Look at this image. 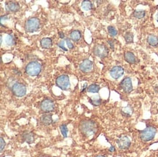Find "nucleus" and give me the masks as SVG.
I'll use <instances>...</instances> for the list:
<instances>
[{
    "instance_id": "nucleus-35",
    "label": "nucleus",
    "mask_w": 158,
    "mask_h": 157,
    "mask_svg": "<svg viewBox=\"0 0 158 157\" xmlns=\"http://www.w3.org/2000/svg\"><path fill=\"white\" fill-rule=\"evenodd\" d=\"M155 90L157 92V93H158V85L156 86V87H155Z\"/></svg>"
},
{
    "instance_id": "nucleus-28",
    "label": "nucleus",
    "mask_w": 158,
    "mask_h": 157,
    "mask_svg": "<svg viewBox=\"0 0 158 157\" xmlns=\"http://www.w3.org/2000/svg\"><path fill=\"white\" fill-rule=\"evenodd\" d=\"M90 103H91L93 106H99V105H100V103H101V100H100V99H98V100H90Z\"/></svg>"
},
{
    "instance_id": "nucleus-38",
    "label": "nucleus",
    "mask_w": 158,
    "mask_h": 157,
    "mask_svg": "<svg viewBox=\"0 0 158 157\" xmlns=\"http://www.w3.org/2000/svg\"><path fill=\"white\" fill-rule=\"evenodd\" d=\"M157 21L158 22V13H157Z\"/></svg>"
},
{
    "instance_id": "nucleus-33",
    "label": "nucleus",
    "mask_w": 158,
    "mask_h": 157,
    "mask_svg": "<svg viewBox=\"0 0 158 157\" xmlns=\"http://www.w3.org/2000/svg\"><path fill=\"white\" fill-rule=\"evenodd\" d=\"M8 18V15H2V16H1V22H2V21H3V19H4V21H5V20H7Z\"/></svg>"
},
{
    "instance_id": "nucleus-26",
    "label": "nucleus",
    "mask_w": 158,
    "mask_h": 157,
    "mask_svg": "<svg viewBox=\"0 0 158 157\" xmlns=\"http://www.w3.org/2000/svg\"><path fill=\"white\" fill-rule=\"evenodd\" d=\"M60 130H61V134L64 136V138H67V134H68V128H67V126L66 124H61L60 126Z\"/></svg>"
},
{
    "instance_id": "nucleus-22",
    "label": "nucleus",
    "mask_w": 158,
    "mask_h": 157,
    "mask_svg": "<svg viewBox=\"0 0 158 157\" xmlns=\"http://www.w3.org/2000/svg\"><path fill=\"white\" fill-rule=\"evenodd\" d=\"M93 3H92L90 1H87V0H85V1H83L82 2V8L84 10H90L93 8Z\"/></svg>"
},
{
    "instance_id": "nucleus-31",
    "label": "nucleus",
    "mask_w": 158,
    "mask_h": 157,
    "mask_svg": "<svg viewBox=\"0 0 158 157\" xmlns=\"http://www.w3.org/2000/svg\"><path fill=\"white\" fill-rule=\"evenodd\" d=\"M107 41H108V43H109V46H110V47H111V49H112V50H114V43H113V41H112V40L109 39Z\"/></svg>"
},
{
    "instance_id": "nucleus-12",
    "label": "nucleus",
    "mask_w": 158,
    "mask_h": 157,
    "mask_svg": "<svg viewBox=\"0 0 158 157\" xmlns=\"http://www.w3.org/2000/svg\"><path fill=\"white\" fill-rule=\"evenodd\" d=\"M93 63L91 60H88V59H85L83 60L81 63L80 64V69L82 72L85 73H87L93 70Z\"/></svg>"
},
{
    "instance_id": "nucleus-5",
    "label": "nucleus",
    "mask_w": 158,
    "mask_h": 157,
    "mask_svg": "<svg viewBox=\"0 0 158 157\" xmlns=\"http://www.w3.org/2000/svg\"><path fill=\"white\" fill-rule=\"evenodd\" d=\"M55 84L62 90H68L70 88V80L68 75L62 74L58 76L55 81Z\"/></svg>"
},
{
    "instance_id": "nucleus-6",
    "label": "nucleus",
    "mask_w": 158,
    "mask_h": 157,
    "mask_svg": "<svg viewBox=\"0 0 158 157\" xmlns=\"http://www.w3.org/2000/svg\"><path fill=\"white\" fill-rule=\"evenodd\" d=\"M40 109L44 113H50L55 109L53 101L49 98H45L40 103Z\"/></svg>"
},
{
    "instance_id": "nucleus-1",
    "label": "nucleus",
    "mask_w": 158,
    "mask_h": 157,
    "mask_svg": "<svg viewBox=\"0 0 158 157\" xmlns=\"http://www.w3.org/2000/svg\"><path fill=\"white\" fill-rule=\"evenodd\" d=\"M80 130L85 136H91L97 131V125L92 120H83L80 124Z\"/></svg>"
},
{
    "instance_id": "nucleus-27",
    "label": "nucleus",
    "mask_w": 158,
    "mask_h": 157,
    "mask_svg": "<svg viewBox=\"0 0 158 157\" xmlns=\"http://www.w3.org/2000/svg\"><path fill=\"white\" fill-rule=\"evenodd\" d=\"M65 41L64 40H61V41H60L58 43V46L60 47L61 49H62L63 50H64V51H67L68 50V49L66 48L65 46H64V44H65Z\"/></svg>"
},
{
    "instance_id": "nucleus-21",
    "label": "nucleus",
    "mask_w": 158,
    "mask_h": 157,
    "mask_svg": "<svg viewBox=\"0 0 158 157\" xmlns=\"http://www.w3.org/2000/svg\"><path fill=\"white\" fill-rule=\"evenodd\" d=\"M15 41H16L15 37L12 34H8L5 38V42L8 46L14 45L15 44Z\"/></svg>"
},
{
    "instance_id": "nucleus-7",
    "label": "nucleus",
    "mask_w": 158,
    "mask_h": 157,
    "mask_svg": "<svg viewBox=\"0 0 158 157\" xmlns=\"http://www.w3.org/2000/svg\"><path fill=\"white\" fill-rule=\"evenodd\" d=\"M93 53L97 57H100V58H104V57H107L109 54V50L104 44H96L94 47H93Z\"/></svg>"
},
{
    "instance_id": "nucleus-9",
    "label": "nucleus",
    "mask_w": 158,
    "mask_h": 157,
    "mask_svg": "<svg viewBox=\"0 0 158 157\" xmlns=\"http://www.w3.org/2000/svg\"><path fill=\"white\" fill-rule=\"evenodd\" d=\"M120 87L123 89V91L125 93H130L133 90V84H132V80L130 77L124 78L120 82Z\"/></svg>"
},
{
    "instance_id": "nucleus-15",
    "label": "nucleus",
    "mask_w": 158,
    "mask_h": 157,
    "mask_svg": "<svg viewBox=\"0 0 158 157\" xmlns=\"http://www.w3.org/2000/svg\"><path fill=\"white\" fill-rule=\"evenodd\" d=\"M40 45L44 49H49L53 46V40L49 37L42 38L40 41Z\"/></svg>"
},
{
    "instance_id": "nucleus-19",
    "label": "nucleus",
    "mask_w": 158,
    "mask_h": 157,
    "mask_svg": "<svg viewBox=\"0 0 158 157\" xmlns=\"http://www.w3.org/2000/svg\"><path fill=\"white\" fill-rule=\"evenodd\" d=\"M147 42L152 47H157L158 45V37L155 35H149L147 37Z\"/></svg>"
},
{
    "instance_id": "nucleus-2",
    "label": "nucleus",
    "mask_w": 158,
    "mask_h": 157,
    "mask_svg": "<svg viewBox=\"0 0 158 157\" xmlns=\"http://www.w3.org/2000/svg\"><path fill=\"white\" fill-rule=\"evenodd\" d=\"M42 71V65L37 61H31L26 65L25 71L28 76H36L40 73Z\"/></svg>"
},
{
    "instance_id": "nucleus-3",
    "label": "nucleus",
    "mask_w": 158,
    "mask_h": 157,
    "mask_svg": "<svg viewBox=\"0 0 158 157\" xmlns=\"http://www.w3.org/2000/svg\"><path fill=\"white\" fill-rule=\"evenodd\" d=\"M157 133V129L155 127L148 126L146 129L140 132V138L143 142H149L154 139Z\"/></svg>"
},
{
    "instance_id": "nucleus-4",
    "label": "nucleus",
    "mask_w": 158,
    "mask_h": 157,
    "mask_svg": "<svg viewBox=\"0 0 158 157\" xmlns=\"http://www.w3.org/2000/svg\"><path fill=\"white\" fill-rule=\"evenodd\" d=\"M40 28V20L35 17L28 18L26 20L24 25V28L26 31L28 33H33L38 31L39 28Z\"/></svg>"
},
{
    "instance_id": "nucleus-23",
    "label": "nucleus",
    "mask_w": 158,
    "mask_h": 157,
    "mask_svg": "<svg viewBox=\"0 0 158 157\" xmlns=\"http://www.w3.org/2000/svg\"><path fill=\"white\" fill-rule=\"evenodd\" d=\"M100 89V87H99V85H98V84H91V85L89 86V87L87 88V92H89V93H98Z\"/></svg>"
},
{
    "instance_id": "nucleus-16",
    "label": "nucleus",
    "mask_w": 158,
    "mask_h": 157,
    "mask_svg": "<svg viewBox=\"0 0 158 157\" xmlns=\"http://www.w3.org/2000/svg\"><path fill=\"white\" fill-rule=\"evenodd\" d=\"M22 138L27 143L31 144V142H33L34 141V135L33 132H25L23 133Z\"/></svg>"
},
{
    "instance_id": "nucleus-10",
    "label": "nucleus",
    "mask_w": 158,
    "mask_h": 157,
    "mask_svg": "<svg viewBox=\"0 0 158 157\" xmlns=\"http://www.w3.org/2000/svg\"><path fill=\"white\" fill-rule=\"evenodd\" d=\"M109 73L113 79H114V80H118V79H120L123 76V73H124V69H123V68L122 66H116L112 68Z\"/></svg>"
},
{
    "instance_id": "nucleus-20",
    "label": "nucleus",
    "mask_w": 158,
    "mask_h": 157,
    "mask_svg": "<svg viewBox=\"0 0 158 157\" xmlns=\"http://www.w3.org/2000/svg\"><path fill=\"white\" fill-rule=\"evenodd\" d=\"M133 15L137 19H142L146 15V11L141 10H136L133 12Z\"/></svg>"
},
{
    "instance_id": "nucleus-24",
    "label": "nucleus",
    "mask_w": 158,
    "mask_h": 157,
    "mask_svg": "<svg viewBox=\"0 0 158 157\" xmlns=\"http://www.w3.org/2000/svg\"><path fill=\"white\" fill-rule=\"evenodd\" d=\"M125 40V42L127 44H130V43L133 42V38H134V36L133 34L131 32H126L124 36Z\"/></svg>"
},
{
    "instance_id": "nucleus-13",
    "label": "nucleus",
    "mask_w": 158,
    "mask_h": 157,
    "mask_svg": "<svg viewBox=\"0 0 158 157\" xmlns=\"http://www.w3.org/2000/svg\"><path fill=\"white\" fill-rule=\"evenodd\" d=\"M5 9L10 12H16L20 10V5L17 2H8L5 3Z\"/></svg>"
},
{
    "instance_id": "nucleus-14",
    "label": "nucleus",
    "mask_w": 158,
    "mask_h": 157,
    "mask_svg": "<svg viewBox=\"0 0 158 157\" xmlns=\"http://www.w3.org/2000/svg\"><path fill=\"white\" fill-rule=\"evenodd\" d=\"M40 122L43 125H50L53 122V119L50 113H44L40 117Z\"/></svg>"
},
{
    "instance_id": "nucleus-32",
    "label": "nucleus",
    "mask_w": 158,
    "mask_h": 157,
    "mask_svg": "<svg viewBox=\"0 0 158 157\" xmlns=\"http://www.w3.org/2000/svg\"><path fill=\"white\" fill-rule=\"evenodd\" d=\"M58 35H59V37L63 40V39L65 38V35H64V33L62 32V31H59L58 32Z\"/></svg>"
},
{
    "instance_id": "nucleus-37",
    "label": "nucleus",
    "mask_w": 158,
    "mask_h": 157,
    "mask_svg": "<svg viewBox=\"0 0 158 157\" xmlns=\"http://www.w3.org/2000/svg\"><path fill=\"white\" fill-rule=\"evenodd\" d=\"M2 44V37H1V45Z\"/></svg>"
},
{
    "instance_id": "nucleus-18",
    "label": "nucleus",
    "mask_w": 158,
    "mask_h": 157,
    "mask_svg": "<svg viewBox=\"0 0 158 157\" xmlns=\"http://www.w3.org/2000/svg\"><path fill=\"white\" fill-rule=\"evenodd\" d=\"M124 57L125 60L128 62V63L130 64H133V63H136V56L131 52H125L124 54Z\"/></svg>"
},
{
    "instance_id": "nucleus-17",
    "label": "nucleus",
    "mask_w": 158,
    "mask_h": 157,
    "mask_svg": "<svg viewBox=\"0 0 158 157\" xmlns=\"http://www.w3.org/2000/svg\"><path fill=\"white\" fill-rule=\"evenodd\" d=\"M82 34L78 30H73L70 32L69 38L73 41H78L81 39Z\"/></svg>"
},
{
    "instance_id": "nucleus-36",
    "label": "nucleus",
    "mask_w": 158,
    "mask_h": 157,
    "mask_svg": "<svg viewBox=\"0 0 158 157\" xmlns=\"http://www.w3.org/2000/svg\"><path fill=\"white\" fill-rule=\"evenodd\" d=\"M96 157H106V156H103V155H98V156H97Z\"/></svg>"
},
{
    "instance_id": "nucleus-29",
    "label": "nucleus",
    "mask_w": 158,
    "mask_h": 157,
    "mask_svg": "<svg viewBox=\"0 0 158 157\" xmlns=\"http://www.w3.org/2000/svg\"><path fill=\"white\" fill-rule=\"evenodd\" d=\"M66 42H67V47H68L69 49H73L74 48V44H72V42H71V41H70L69 39H66Z\"/></svg>"
},
{
    "instance_id": "nucleus-25",
    "label": "nucleus",
    "mask_w": 158,
    "mask_h": 157,
    "mask_svg": "<svg viewBox=\"0 0 158 157\" xmlns=\"http://www.w3.org/2000/svg\"><path fill=\"white\" fill-rule=\"evenodd\" d=\"M107 30H108L109 34V35L111 36V37H115V36H117V31L114 26H109L108 28H107Z\"/></svg>"
},
{
    "instance_id": "nucleus-8",
    "label": "nucleus",
    "mask_w": 158,
    "mask_h": 157,
    "mask_svg": "<svg viewBox=\"0 0 158 157\" xmlns=\"http://www.w3.org/2000/svg\"><path fill=\"white\" fill-rule=\"evenodd\" d=\"M11 90H12V92L14 95L19 98L23 97L26 93V87L23 83L16 82L11 87Z\"/></svg>"
},
{
    "instance_id": "nucleus-30",
    "label": "nucleus",
    "mask_w": 158,
    "mask_h": 157,
    "mask_svg": "<svg viewBox=\"0 0 158 157\" xmlns=\"http://www.w3.org/2000/svg\"><path fill=\"white\" fill-rule=\"evenodd\" d=\"M0 142H1V147H0V150H1V151H2L5 147V140L3 139V138H0Z\"/></svg>"
},
{
    "instance_id": "nucleus-34",
    "label": "nucleus",
    "mask_w": 158,
    "mask_h": 157,
    "mask_svg": "<svg viewBox=\"0 0 158 157\" xmlns=\"http://www.w3.org/2000/svg\"><path fill=\"white\" fill-rule=\"evenodd\" d=\"M109 151H115V148H114V146H111V148H109Z\"/></svg>"
},
{
    "instance_id": "nucleus-11",
    "label": "nucleus",
    "mask_w": 158,
    "mask_h": 157,
    "mask_svg": "<svg viewBox=\"0 0 158 157\" xmlns=\"http://www.w3.org/2000/svg\"><path fill=\"white\" fill-rule=\"evenodd\" d=\"M117 144L119 148L123 150L128 149L130 146V140L128 137L122 136L117 140Z\"/></svg>"
}]
</instances>
